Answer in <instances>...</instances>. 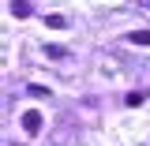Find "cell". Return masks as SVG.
<instances>
[{
  "label": "cell",
  "mask_w": 150,
  "mask_h": 146,
  "mask_svg": "<svg viewBox=\"0 0 150 146\" xmlns=\"http://www.w3.org/2000/svg\"><path fill=\"white\" fill-rule=\"evenodd\" d=\"M30 97H49V86H38V83H30Z\"/></svg>",
  "instance_id": "5"
},
{
  "label": "cell",
  "mask_w": 150,
  "mask_h": 146,
  "mask_svg": "<svg viewBox=\"0 0 150 146\" xmlns=\"http://www.w3.org/2000/svg\"><path fill=\"white\" fill-rule=\"evenodd\" d=\"M11 15L26 19V15H30V4H26V0H11Z\"/></svg>",
  "instance_id": "2"
},
{
  "label": "cell",
  "mask_w": 150,
  "mask_h": 146,
  "mask_svg": "<svg viewBox=\"0 0 150 146\" xmlns=\"http://www.w3.org/2000/svg\"><path fill=\"white\" fill-rule=\"evenodd\" d=\"M128 41H131V45H150V30H135Z\"/></svg>",
  "instance_id": "3"
},
{
  "label": "cell",
  "mask_w": 150,
  "mask_h": 146,
  "mask_svg": "<svg viewBox=\"0 0 150 146\" xmlns=\"http://www.w3.org/2000/svg\"><path fill=\"white\" fill-rule=\"evenodd\" d=\"M143 101H146V94H143V90H139V94H128V105H131V109H139Z\"/></svg>",
  "instance_id": "4"
},
{
  "label": "cell",
  "mask_w": 150,
  "mask_h": 146,
  "mask_svg": "<svg viewBox=\"0 0 150 146\" xmlns=\"http://www.w3.org/2000/svg\"><path fill=\"white\" fill-rule=\"evenodd\" d=\"M45 23H49V26H56V30H60V26H68V23H64V15H45Z\"/></svg>",
  "instance_id": "6"
},
{
  "label": "cell",
  "mask_w": 150,
  "mask_h": 146,
  "mask_svg": "<svg viewBox=\"0 0 150 146\" xmlns=\"http://www.w3.org/2000/svg\"><path fill=\"white\" fill-rule=\"evenodd\" d=\"M41 124H45V120H41V112H38V109H26V112H23V131H26V135H38Z\"/></svg>",
  "instance_id": "1"
}]
</instances>
